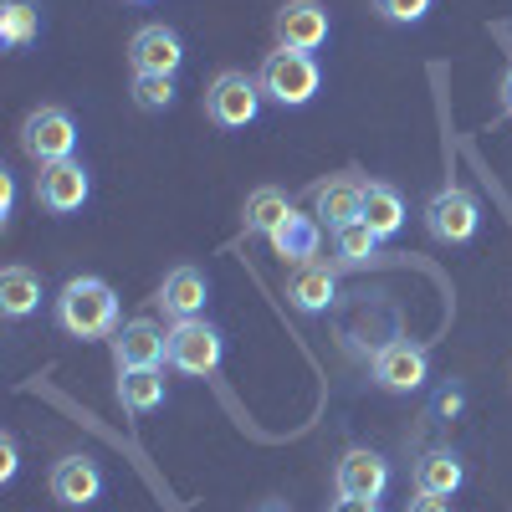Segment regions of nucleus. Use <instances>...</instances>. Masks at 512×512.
<instances>
[{
  "mask_svg": "<svg viewBox=\"0 0 512 512\" xmlns=\"http://www.w3.org/2000/svg\"><path fill=\"white\" fill-rule=\"evenodd\" d=\"M256 82H262V93H267L272 103H282V108H308V103L318 98V88H323V67H318L313 52H287V47H277V52L262 57V67H256Z\"/></svg>",
  "mask_w": 512,
  "mask_h": 512,
  "instance_id": "nucleus-2",
  "label": "nucleus"
},
{
  "mask_svg": "<svg viewBox=\"0 0 512 512\" xmlns=\"http://www.w3.org/2000/svg\"><path fill=\"white\" fill-rule=\"evenodd\" d=\"M333 487H338V497H374L379 502L384 487H390V461L369 446H349L333 466Z\"/></svg>",
  "mask_w": 512,
  "mask_h": 512,
  "instance_id": "nucleus-13",
  "label": "nucleus"
},
{
  "mask_svg": "<svg viewBox=\"0 0 512 512\" xmlns=\"http://www.w3.org/2000/svg\"><path fill=\"white\" fill-rule=\"evenodd\" d=\"M169 395V384H164V369H123L118 374V405L128 415H154Z\"/></svg>",
  "mask_w": 512,
  "mask_h": 512,
  "instance_id": "nucleus-20",
  "label": "nucleus"
},
{
  "mask_svg": "<svg viewBox=\"0 0 512 512\" xmlns=\"http://www.w3.org/2000/svg\"><path fill=\"white\" fill-rule=\"evenodd\" d=\"M333 256H338V267H374L379 262V236L364 221L338 226L333 231Z\"/></svg>",
  "mask_w": 512,
  "mask_h": 512,
  "instance_id": "nucleus-24",
  "label": "nucleus"
},
{
  "mask_svg": "<svg viewBox=\"0 0 512 512\" xmlns=\"http://www.w3.org/2000/svg\"><path fill=\"white\" fill-rule=\"evenodd\" d=\"M262 98L267 93L251 72L226 67V72L210 77V88H205V118L216 128H226V134H236V128H251L256 118H262Z\"/></svg>",
  "mask_w": 512,
  "mask_h": 512,
  "instance_id": "nucleus-3",
  "label": "nucleus"
},
{
  "mask_svg": "<svg viewBox=\"0 0 512 512\" xmlns=\"http://www.w3.org/2000/svg\"><path fill=\"white\" fill-rule=\"evenodd\" d=\"M420 221H425V231H431V241L466 246V241L482 231V200L466 190V185H441L431 200H425Z\"/></svg>",
  "mask_w": 512,
  "mask_h": 512,
  "instance_id": "nucleus-4",
  "label": "nucleus"
},
{
  "mask_svg": "<svg viewBox=\"0 0 512 512\" xmlns=\"http://www.w3.org/2000/svg\"><path fill=\"white\" fill-rule=\"evenodd\" d=\"M210 303V277L200 267H175L164 272L159 292H154V308L169 318V323H185V318H200Z\"/></svg>",
  "mask_w": 512,
  "mask_h": 512,
  "instance_id": "nucleus-14",
  "label": "nucleus"
},
{
  "mask_svg": "<svg viewBox=\"0 0 512 512\" xmlns=\"http://www.w3.org/2000/svg\"><path fill=\"white\" fill-rule=\"evenodd\" d=\"M52 318H57V328L67 338H82V344H93V338H113L123 328L118 292L103 277H72V282H62V292L52 297Z\"/></svg>",
  "mask_w": 512,
  "mask_h": 512,
  "instance_id": "nucleus-1",
  "label": "nucleus"
},
{
  "mask_svg": "<svg viewBox=\"0 0 512 512\" xmlns=\"http://www.w3.org/2000/svg\"><path fill=\"white\" fill-rule=\"evenodd\" d=\"M287 297H292V308H297V313H328V308L338 303V282H333L328 267L308 262V267H297V272H292Z\"/></svg>",
  "mask_w": 512,
  "mask_h": 512,
  "instance_id": "nucleus-19",
  "label": "nucleus"
},
{
  "mask_svg": "<svg viewBox=\"0 0 512 512\" xmlns=\"http://www.w3.org/2000/svg\"><path fill=\"white\" fill-rule=\"evenodd\" d=\"M502 118H512V62H507V77H502Z\"/></svg>",
  "mask_w": 512,
  "mask_h": 512,
  "instance_id": "nucleus-32",
  "label": "nucleus"
},
{
  "mask_svg": "<svg viewBox=\"0 0 512 512\" xmlns=\"http://www.w3.org/2000/svg\"><path fill=\"white\" fill-rule=\"evenodd\" d=\"M108 344H113L118 374L123 369H159V364H169V333L154 318H128Z\"/></svg>",
  "mask_w": 512,
  "mask_h": 512,
  "instance_id": "nucleus-9",
  "label": "nucleus"
},
{
  "mask_svg": "<svg viewBox=\"0 0 512 512\" xmlns=\"http://www.w3.org/2000/svg\"><path fill=\"white\" fill-rule=\"evenodd\" d=\"M364 175L359 169H344V175H328V180H318L313 185V216L328 226V231H338V226H354L359 216H364Z\"/></svg>",
  "mask_w": 512,
  "mask_h": 512,
  "instance_id": "nucleus-10",
  "label": "nucleus"
},
{
  "mask_svg": "<svg viewBox=\"0 0 512 512\" xmlns=\"http://www.w3.org/2000/svg\"><path fill=\"white\" fill-rule=\"evenodd\" d=\"M16 466H21V451H16V436L6 431V436H0V482H11Z\"/></svg>",
  "mask_w": 512,
  "mask_h": 512,
  "instance_id": "nucleus-27",
  "label": "nucleus"
},
{
  "mask_svg": "<svg viewBox=\"0 0 512 512\" xmlns=\"http://www.w3.org/2000/svg\"><path fill=\"white\" fill-rule=\"evenodd\" d=\"M466 405V390H461V384H446V390L436 395V415H456Z\"/></svg>",
  "mask_w": 512,
  "mask_h": 512,
  "instance_id": "nucleus-29",
  "label": "nucleus"
},
{
  "mask_svg": "<svg viewBox=\"0 0 512 512\" xmlns=\"http://www.w3.org/2000/svg\"><path fill=\"white\" fill-rule=\"evenodd\" d=\"M11 216H16V180L0 169V226H11Z\"/></svg>",
  "mask_w": 512,
  "mask_h": 512,
  "instance_id": "nucleus-28",
  "label": "nucleus"
},
{
  "mask_svg": "<svg viewBox=\"0 0 512 512\" xmlns=\"http://www.w3.org/2000/svg\"><path fill=\"white\" fill-rule=\"evenodd\" d=\"M379 241H390V236H400L405 231V200H400V190L395 185H384V180H369L364 185V216H359Z\"/></svg>",
  "mask_w": 512,
  "mask_h": 512,
  "instance_id": "nucleus-18",
  "label": "nucleus"
},
{
  "mask_svg": "<svg viewBox=\"0 0 512 512\" xmlns=\"http://www.w3.org/2000/svg\"><path fill=\"white\" fill-rule=\"evenodd\" d=\"M47 487H52V497H57L62 507H93L108 482H103V466H98L93 456H62V461L52 466Z\"/></svg>",
  "mask_w": 512,
  "mask_h": 512,
  "instance_id": "nucleus-15",
  "label": "nucleus"
},
{
  "mask_svg": "<svg viewBox=\"0 0 512 512\" xmlns=\"http://www.w3.org/2000/svg\"><path fill=\"white\" fill-rule=\"evenodd\" d=\"M134 103L144 113H164L175 108V77H149V72H134Z\"/></svg>",
  "mask_w": 512,
  "mask_h": 512,
  "instance_id": "nucleus-25",
  "label": "nucleus"
},
{
  "mask_svg": "<svg viewBox=\"0 0 512 512\" xmlns=\"http://www.w3.org/2000/svg\"><path fill=\"white\" fill-rule=\"evenodd\" d=\"M272 36L287 52H318L328 41V11L318 6V0H287V6H277Z\"/></svg>",
  "mask_w": 512,
  "mask_h": 512,
  "instance_id": "nucleus-12",
  "label": "nucleus"
},
{
  "mask_svg": "<svg viewBox=\"0 0 512 512\" xmlns=\"http://www.w3.org/2000/svg\"><path fill=\"white\" fill-rule=\"evenodd\" d=\"M436 0H374V11L390 21V26H420L425 16H431Z\"/></svg>",
  "mask_w": 512,
  "mask_h": 512,
  "instance_id": "nucleus-26",
  "label": "nucleus"
},
{
  "mask_svg": "<svg viewBox=\"0 0 512 512\" xmlns=\"http://www.w3.org/2000/svg\"><path fill=\"white\" fill-rule=\"evenodd\" d=\"M36 308H41V277H36L31 267L11 262L6 272H0V313H6L11 323H21V318H31Z\"/></svg>",
  "mask_w": 512,
  "mask_h": 512,
  "instance_id": "nucleus-21",
  "label": "nucleus"
},
{
  "mask_svg": "<svg viewBox=\"0 0 512 512\" xmlns=\"http://www.w3.org/2000/svg\"><path fill=\"white\" fill-rule=\"evenodd\" d=\"M328 512H379V502L374 497H338Z\"/></svg>",
  "mask_w": 512,
  "mask_h": 512,
  "instance_id": "nucleus-31",
  "label": "nucleus"
},
{
  "mask_svg": "<svg viewBox=\"0 0 512 512\" xmlns=\"http://www.w3.org/2000/svg\"><path fill=\"white\" fill-rule=\"evenodd\" d=\"M415 492H431V497H451V492H461V482H466V466H461V456L451 451V446H431L420 461H415Z\"/></svg>",
  "mask_w": 512,
  "mask_h": 512,
  "instance_id": "nucleus-17",
  "label": "nucleus"
},
{
  "mask_svg": "<svg viewBox=\"0 0 512 512\" xmlns=\"http://www.w3.org/2000/svg\"><path fill=\"white\" fill-rule=\"evenodd\" d=\"M93 195V175L82 159H62V164H41L36 175V200L41 210H52V216H77L82 205Z\"/></svg>",
  "mask_w": 512,
  "mask_h": 512,
  "instance_id": "nucleus-8",
  "label": "nucleus"
},
{
  "mask_svg": "<svg viewBox=\"0 0 512 512\" xmlns=\"http://www.w3.org/2000/svg\"><path fill=\"white\" fill-rule=\"evenodd\" d=\"M369 374H374L379 390H390V395H415L420 384L431 379V354H425V344H415V338H390V344L374 349Z\"/></svg>",
  "mask_w": 512,
  "mask_h": 512,
  "instance_id": "nucleus-7",
  "label": "nucleus"
},
{
  "mask_svg": "<svg viewBox=\"0 0 512 512\" xmlns=\"http://www.w3.org/2000/svg\"><path fill=\"white\" fill-rule=\"evenodd\" d=\"M21 149L26 159L41 169V164H62V159H77V123L67 108L47 103V108H31L21 118Z\"/></svg>",
  "mask_w": 512,
  "mask_h": 512,
  "instance_id": "nucleus-5",
  "label": "nucleus"
},
{
  "mask_svg": "<svg viewBox=\"0 0 512 512\" xmlns=\"http://www.w3.org/2000/svg\"><path fill=\"white\" fill-rule=\"evenodd\" d=\"M226 359V338L216 323L205 318H185V323H169V369H180L190 379H210Z\"/></svg>",
  "mask_w": 512,
  "mask_h": 512,
  "instance_id": "nucleus-6",
  "label": "nucleus"
},
{
  "mask_svg": "<svg viewBox=\"0 0 512 512\" xmlns=\"http://www.w3.org/2000/svg\"><path fill=\"white\" fill-rule=\"evenodd\" d=\"M36 36H41V6L36 0H6L0 6V41L11 52H26Z\"/></svg>",
  "mask_w": 512,
  "mask_h": 512,
  "instance_id": "nucleus-23",
  "label": "nucleus"
},
{
  "mask_svg": "<svg viewBox=\"0 0 512 512\" xmlns=\"http://www.w3.org/2000/svg\"><path fill=\"white\" fill-rule=\"evenodd\" d=\"M134 6H154V0H134Z\"/></svg>",
  "mask_w": 512,
  "mask_h": 512,
  "instance_id": "nucleus-34",
  "label": "nucleus"
},
{
  "mask_svg": "<svg viewBox=\"0 0 512 512\" xmlns=\"http://www.w3.org/2000/svg\"><path fill=\"white\" fill-rule=\"evenodd\" d=\"M267 246H272L277 262H287V267H308L313 256H318V246H323V221H318V216H297V210H292V216L272 231Z\"/></svg>",
  "mask_w": 512,
  "mask_h": 512,
  "instance_id": "nucleus-16",
  "label": "nucleus"
},
{
  "mask_svg": "<svg viewBox=\"0 0 512 512\" xmlns=\"http://www.w3.org/2000/svg\"><path fill=\"white\" fill-rule=\"evenodd\" d=\"M405 512H451V502L446 497H431V492H415V502Z\"/></svg>",
  "mask_w": 512,
  "mask_h": 512,
  "instance_id": "nucleus-30",
  "label": "nucleus"
},
{
  "mask_svg": "<svg viewBox=\"0 0 512 512\" xmlns=\"http://www.w3.org/2000/svg\"><path fill=\"white\" fill-rule=\"evenodd\" d=\"M256 512H287V507H277V502H267V507H256Z\"/></svg>",
  "mask_w": 512,
  "mask_h": 512,
  "instance_id": "nucleus-33",
  "label": "nucleus"
},
{
  "mask_svg": "<svg viewBox=\"0 0 512 512\" xmlns=\"http://www.w3.org/2000/svg\"><path fill=\"white\" fill-rule=\"evenodd\" d=\"M287 216H292V200H287L277 185H262V190L246 195L241 226H246V236H267V241H272V231H277Z\"/></svg>",
  "mask_w": 512,
  "mask_h": 512,
  "instance_id": "nucleus-22",
  "label": "nucleus"
},
{
  "mask_svg": "<svg viewBox=\"0 0 512 512\" xmlns=\"http://www.w3.org/2000/svg\"><path fill=\"white\" fill-rule=\"evenodd\" d=\"M128 67L134 72H149V77H175L185 67V41L180 31L169 26H139L134 36H128Z\"/></svg>",
  "mask_w": 512,
  "mask_h": 512,
  "instance_id": "nucleus-11",
  "label": "nucleus"
}]
</instances>
